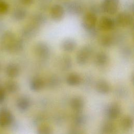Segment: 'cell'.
I'll return each mask as SVG.
<instances>
[{"mask_svg":"<svg viewBox=\"0 0 134 134\" xmlns=\"http://www.w3.org/2000/svg\"><path fill=\"white\" fill-rule=\"evenodd\" d=\"M15 35L10 31L4 32L0 38V47L2 49L12 53L17 40Z\"/></svg>","mask_w":134,"mask_h":134,"instance_id":"obj_1","label":"cell"},{"mask_svg":"<svg viewBox=\"0 0 134 134\" xmlns=\"http://www.w3.org/2000/svg\"><path fill=\"white\" fill-rule=\"evenodd\" d=\"M93 53V49L89 45H85L81 48L76 56V62L80 65H84L88 61Z\"/></svg>","mask_w":134,"mask_h":134,"instance_id":"obj_2","label":"cell"},{"mask_svg":"<svg viewBox=\"0 0 134 134\" xmlns=\"http://www.w3.org/2000/svg\"><path fill=\"white\" fill-rule=\"evenodd\" d=\"M34 52L36 56L40 59H47L50 54V48L46 42L39 41L35 45Z\"/></svg>","mask_w":134,"mask_h":134,"instance_id":"obj_3","label":"cell"},{"mask_svg":"<svg viewBox=\"0 0 134 134\" xmlns=\"http://www.w3.org/2000/svg\"><path fill=\"white\" fill-rule=\"evenodd\" d=\"M97 23V16L92 12L86 13L83 17L82 25L87 32L95 29Z\"/></svg>","mask_w":134,"mask_h":134,"instance_id":"obj_4","label":"cell"},{"mask_svg":"<svg viewBox=\"0 0 134 134\" xmlns=\"http://www.w3.org/2000/svg\"><path fill=\"white\" fill-rule=\"evenodd\" d=\"M14 117L12 113L8 109L3 108L0 110V126L6 128L14 122Z\"/></svg>","mask_w":134,"mask_h":134,"instance_id":"obj_5","label":"cell"},{"mask_svg":"<svg viewBox=\"0 0 134 134\" xmlns=\"http://www.w3.org/2000/svg\"><path fill=\"white\" fill-rule=\"evenodd\" d=\"M121 113V108L119 105L113 102L109 104L106 108L105 114L106 117L109 120H114L118 118Z\"/></svg>","mask_w":134,"mask_h":134,"instance_id":"obj_6","label":"cell"},{"mask_svg":"<svg viewBox=\"0 0 134 134\" xmlns=\"http://www.w3.org/2000/svg\"><path fill=\"white\" fill-rule=\"evenodd\" d=\"M119 5V0H104L102 7L105 13L109 15H114L118 9Z\"/></svg>","mask_w":134,"mask_h":134,"instance_id":"obj_7","label":"cell"},{"mask_svg":"<svg viewBox=\"0 0 134 134\" xmlns=\"http://www.w3.org/2000/svg\"><path fill=\"white\" fill-rule=\"evenodd\" d=\"M115 23L120 27H127L132 24L133 17L128 13L121 12L117 15Z\"/></svg>","mask_w":134,"mask_h":134,"instance_id":"obj_8","label":"cell"},{"mask_svg":"<svg viewBox=\"0 0 134 134\" xmlns=\"http://www.w3.org/2000/svg\"><path fill=\"white\" fill-rule=\"evenodd\" d=\"M116 25L115 21L108 16H103L98 23V29L102 31H108L113 30Z\"/></svg>","mask_w":134,"mask_h":134,"instance_id":"obj_9","label":"cell"},{"mask_svg":"<svg viewBox=\"0 0 134 134\" xmlns=\"http://www.w3.org/2000/svg\"><path fill=\"white\" fill-rule=\"evenodd\" d=\"M65 12L64 8L60 5L55 4L50 9V15L52 19L55 21L61 20L64 16Z\"/></svg>","mask_w":134,"mask_h":134,"instance_id":"obj_10","label":"cell"},{"mask_svg":"<svg viewBox=\"0 0 134 134\" xmlns=\"http://www.w3.org/2000/svg\"><path fill=\"white\" fill-rule=\"evenodd\" d=\"M70 105L75 112H81L84 107L85 101L82 97L75 96L71 99Z\"/></svg>","mask_w":134,"mask_h":134,"instance_id":"obj_11","label":"cell"},{"mask_svg":"<svg viewBox=\"0 0 134 134\" xmlns=\"http://www.w3.org/2000/svg\"><path fill=\"white\" fill-rule=\"evenodd\" d=\"M96 91L99 94L106 95L108 94L111 90V87L109 83L105 80H99L95 84Z\"/></svg>","mask_w":134,"mask_h":134,"instance_id":"obj_12","label":"cell"},{"mask_svg":"<svg viewBox=\"0 0 134 134\" xmlns=\"http://www.w3.org/2000/svg\"><path fill=\"white\" fill-rule=\"evenodd\" d=\"M16 105L19 111H25L30 108L31 106V100L27 96H21L16 100Z\"/></svg>","mask_w":134,"mask_h":134,"instance_id":"obj_13","label":"cell"},{"mask_svg":"<svg viewBox=\"0 0 134 134\" xmlns=\"http://www.w3.org/2000/svg\"><path fill=\"white\" fill-rule=\"evenodd\" d=\"M58 65L59 68L63 71L70 70L72 66V61L71 58L68 55H62L58 59Z\"/></svg>","mask_w":134,"mask_h":134,"instance_id":"obj_14","label":"cell"},{"mask_svg":"<svg viewBox=\"0 0 134 134\" xmlns=\"http://www.w3.org/2000/svg\"><path fill=\"white\" fill-rule=\"evenodd\" d=\"M39 26L34 24L28 25L23 30L22 35L26 38H31L35 37L38 33Z\"/></svg>","mask_w":134,"mask_h":134,"instance_id":"obj_15","label":"cell"},{"mask_svg":"<svg viewBox=\"0 0 134 134\" xmlns=\"http://www.w3.org/2000/svg\"><path fill=\"white\" fill-rule=\"evenodd\" d=\"M76 41L72 38H66L62 41L61 44V49L65 52H72L76 48Z\"/></svg>","mask_w":134,"mask_h":134,"instance_id":"obj_16","label":"cell"},{"mask_svg":"<svg viewBox=\"0 0 134 134\" xmlns=\"http://www.w3.org/2000/svg\"><path fill=\"white\" fill-rule=\"evenodd\" d=\"M6 73L9 77L12 79L15 78L19 75L20 68L17 64L10 63L6 68Z\"/></svg>","mask_w":134,"mask_h":134,"instance_id":"obj_17","label":"cell"},{"mask_svg":"<svg viewBox=\"0 0 134 134\" xmlns=\"http://www.w3.org/2000/svg\"><path fill=\"white\" fill-rule=\"evenodd\" d=\"M108 56L104 52L100 51L96 53L94 57V63L98 66L106 65L108 62Z\"/></svg>","mask_w":134,"mask_h":134,"instance_id":"obj_18","label":"cell"},{"mask_svg":"<svg viewBox=\"0 0 134 134\" xmlns=\"http://www.w3.org/2000/svg\"><path fill=\"white\" fill-rule=\"evenodd\" d=\"M66 83L72 86L79 85L81 82V77L80 75L75 72H72L68 74L66 78Z\"/></svg>","mask_w":134,"mask_h":134,"instance_id":"obj_19","label":"cell"},{"mask_svg":"<svg viewBox=\"0 0 134 134\" xmlns=\"http://www.w3.org/2000/svg\"><path fill=\"white\" fill-rule=\"evenodd\" d=\"M116 130L115 124L111 121V120L105 121L100 127V132L104 134L113 133Z\"/></svg>","mask_w":134,"mask_h":134,"instance_id":"obj_20","label":"cell"},{"mask_svg":"<svg viewBox=\"0 0 134 134\" xmlns=\"http://www.w3.org/2000/svg\"><path fill=\"white\" fill-rule=\"evenodd\" d=\"M45 83L40 77H35L32 79L29 83L30 88L33 91L41 90L44 86Z\"/></svg>","mask_w":134,"mask_h":134,"instance_id":"obj_21","label":"cell"},{"mask_svg":"<svg viewBox=\"0 0 134 134\" xmlns=\"http://www.w3.org/2000/svg\"><path fill=\"white\" fill-rule=\"evenodd\" d=\"M133 118L129 115H125L122 117L119 121V125L121 128L125 130L130 129L133 126Z\"/></svg>","mask_w":134,"mask_h":134,"instance_id":"obj_22","label":"cell"},{"mask_svg":"<svg viewBox=\"0 0 134 134\" xmlns=\"http://www.w3.org/2000/svg\"><path fill=\"white\" fill-rule=\"evenodd\" d=\"M98 41L100 45L102 47L109 48L115 42V38L111 35H104L99 37Z\"/></svg>","mask_w":134,"mask_h":134,"instance_id":"obj_23","label":"cell"},{"mask_svg":"<svg viewBox=\"0 0 134 134\" xmlns=\"http://www.w3.org/2000/svg\"><path fill=\"white\" fill-rule=\"evenodd\" d=\"M4 88L6 92L10 94H14L18 91L19 85L16 81L10 80L5 83Z\"/></svg>","mask_w":134,"mask_h":134,"instance_id":"obj_24","label":"cell"},{"mask_svg":"<svg viewBox=\"0 0 134 134\" xmlns=\"http://www.w3.org/2000/svg\"><path fill=\"white\" fill-rule=\"evenodd\" d=\"M86 119L85 115L81 112H75V114L73 118L74 126L81 128L86 122Z\"/></svg>","mask_w":134,"mask_h":134,"instance_id":"obj_25","label":"cell"},{"mask_svg":"<svg viewBox=\"0 0 134 134\" xmlns=\"http://www.w3.org/2000/svg\"><path fill=\"white\" fill-rule=\"evenodd\" d=\"M27 15L26 11L21 8H18L14 10L13 13L14 19L17 21H20L25 19Z\"/></svg>","mask_w":134,"mask_h":134,"instance_id":"obj_26","label":"cell"},{"mask_svg":"<svg viewBox=\"0 0 134 134\" xmlns=\"http://www.w3.org/2000/svg\"><path fill=\"white\" fill-rule=\"evenodd\" d=\"M37 132L38 134H51L53 133V129L48 124H42L38 127Z\"/></svg>","mask_w":134,"mask_h":134,"instance_id":"obj_27","label":"cell"},{"mask_svg":"<svg viewBox=\"0 0 134 134\" xmlns=\"http://www.w3.org/2000/svg\"><path fill=\"white\" fill-rule=\"evenodd\" d=\"M60 79L57 75H53L51 76L48 80V86L51 88H54L58 87L60 84Z\"/></svg>","mask_w":134,"mask_h":134,"instance_id":"obj_28","label":"cell"},{"mask_svg":"<svg viewBox=\"0 0 134 134\" xmlns=\"http://www.w3.org/2000/svg\"><path fill=\"white\" fill-rule=\"evenodd\" d=\"M8 4L3 1H0V15L6 14L9 10Z\"/></svg>","mask_w":134,"mask_h":134,"instance_id":"obj_29","label":"cell"},{"mask_svg":"<svg viewBox=\"0 0 134 134\" xmlns=\"http://www.w3.org/2000/svg\"><path fill=\"white\" fill-rule=\"evenodd\" d=\"M122 54L125 57H129L132 53V51L130 48L129 47H125L121 50Z\"/></svg>","mask_w":134,"mask_h":134,"instance_id":"obj_30","label":"cell"},{"mask_svg":"<svg viewBox=\"0 0 134 134\" xmlns=\"http://www.w3.org/2000/svg\"><path fill=\"white\" fill-rule=\"evenodd\" d=\"M6 98V91L0 86V104L3 103Z\"/></svg>","mask_w":134,"mask_h":134,"instance_id":"obj_31","label":"cell"},{"mask_svg":"<svg viewBox=\"0 0 134 134\" xmlns=\"http://www.w3.org/2000/svg\"><path fill=\"white\" fill-rule=\"evenodd\" d=\"M21 3L25 5H30L32 4L34 0H20Z\"/></svg>","mask_w":134,"mask_h":134,"instance_id":"obj_32","label":"cell"},{"mask_svg":"<svg viewBox=\"0 0 134 134\" xmlns=\"http://www.w3.org/2000/svg\"><path fill=\"white\" fill-rule=\"evenodd\" d=\"M42 120V117H37L36 119H35V121H34V124L35 125H40V122H41V121Z\"/></svg>","mask_w":134,"mask_h":134,"instance_id":"obj_33","label":"cell"},{"mask_svg":"<svg viewBox=\"0 0 134 134\" xmlns=\"http://www.w3.org/2000/svg\"><path fill=\"white\" fill-rule=\"evenodd\" d=\"M0 69H1V65H0Z\"/></svg>","mask_w":134,"mask_h":134,"instance_id":"obj_34","label":"cell"},{"mask_svg":"<svg viewBox=\"0 0 134 134\" xmlns=\"http://www.w3.org/2000/svg\"><path fill=\"white\" fill-rule=\"evenodd\" d=\"M0 1H1V0H0Z\"/></svg>","mask_w":134,"mask_h":134,"instance_id":"obj_35","label":"cell"}]
</instances>
